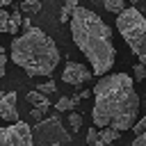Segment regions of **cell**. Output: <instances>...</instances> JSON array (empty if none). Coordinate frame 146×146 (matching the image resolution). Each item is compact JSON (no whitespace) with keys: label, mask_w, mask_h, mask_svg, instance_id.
I'll return each instance as SVG.
<instances>
[{"label":"cell","mask_w":146,"mask_h":146,"mask_svg":"<svg viewBox=\"0 0 146 146\" xmlns=\"http://www.w3.org/2000/svg\"><path fill=\"white\" fill-rule=\"evenodd\" d=\"M11 62L21 66L30 78L34 75H50L59 64V50L55 41L41 32L39 27H27L21 36L16 34L9 43Z\"/></svg>","instance_id":"obj_3"},{"label":"cell","mask_w":146,"mask_h":146,"mask_svg":"<svg viewBox=\"0 0 146 146\" xmlns=\"http://www.w3.org/2000/svg\"><path fill=\"white\" fill-rule=\"evenodd\" d=\"M71 34L80 52L91 62V73L94 75H105L114 66L116 59V48L112 43V30L110 25L91 9L87 7H75L68 18Z\"/></svg>","instance_id":"obj_2"},{"label":"cell","mask_w":146,"mask_h":146,"mask_svg":"<svg viewBox=\"0 0 146 146\" xmlns=\"http://www.w3.org/2000/svg\"><path fill=\"white\" fill-rule=\"evenodd\" d=\"M34 123H36L32 130L34 144H39V146H66L71 141V135L66 132L59 116H43Z\"/></svg>","instance_id":"obj_5"},{"label":"cell","mask_w":146,"mask_h":146,"mask_svg":"<svg viewBox=\"0 0 146 146\" xmlns=\"http://www.w3.org/2000/svg\"><path fill=\"white\" fill-rule=\"evenodd\" d=\"M0 119H5L9 123L18 121V94L16 91L0 94Z\"/></svg>","instance_id":"obj_8"},{"label":"cell","mask_w":146,"mask_h":146,"mask_svg":"<svg viewBox=\"0 0 146 146\" xmlns=\"http://www.w3.org/2000/svg\"><path fill=\"white\" fill-rule=\"evenodd\" d=\"M0 146H34L32 128L25 121H14L7 128H0Z\"/></svg>","instance_id":"obj_6"},{"label":"cell","mask_w":146,"mask_h":146,"mask_svg":"<svg viewBox=\"0 0 146 146\" xmlns=\"http://www.w3.org/2000/svg\"><path fill=\"white\" fill-rule=\"evenodd\" d=\"M87 146H89V144H87Z\"/></svg>","instance_id":"obj_28"},{"label":"cell","mask_w":146,"mask_h":146,"mask_svg":"<svg viewBox=\"0 0 146 146\" xmlns=\"http://www.w3.org/2000/svg\"><path fill=\"white\" fill-rule=\"evenodd\" d=\"M132 130H135V135H141L144 130H146V119L141 116V119H137L135 123H132Z\"/></svg>","instance_id":"obj_21"},{"label":"cell","mask_w":146,"mask_h":146,"mask_svg":"<svg viewBox=\"0 0 146 146\" xmlns=\"http://www.w3.org/2000/svg\"><path fill=\"white\" fill-rule=\"evenodd\" d=\"M121 137V130H116V128H112V125H103V130H98V139L107 146V144H112V141H116Z\"/></svg>","instance_id":"obj_10"},{"label":"cell","mask_w":146,"mask_h":146,"mask_svg":"<svg viewBox=\"0 0 146 146\" xmlns=\"http://www.w3.org/2000/svg\"><path fill=\"white\" fill-rule=\"evenodd\" d=\"M66 121H68V125H71V130H73V132H78V130L82 128V116H80L78 112H73V110L66 114Z\"/></svg>","instance_id":"obj_14"},{"label":"cell","mask_w":146,"mask_h":146,"mask_svg":"<svg viewBox=\"0 0 146 146\" xmlns=\"http://www.w3.org/2000/svg\"><path fill=\"white\" fill-rule=\"evenodd\" d=\"M89 146H105V144H103L100 139H96V141H94V144H89Z\"/></svg>","instance_id":"obj_26"},{"label":"cell","mask_w":146,"mask_h":146,"mask_svg":"<svg viewBox=\"0 0 146 146\" xmlns=\"http://www.w3.org/2000/svg\"><path fill=\"white\" fill-rule=\"evenodd\" d=\"M139 114V94L135 80L128 73L100 75L94 84V125H112L116 130H130Z\"/></svg>","instance_id":"obj_1"},{"label":"cell","mask_w":146,"mask_h":146,"mask_svg":"<svg viewBox=\"0 0 146 146\" xmlns=\"http://www.w3.org/2000/svg\"><path fill=\"white\" fill-rule=\"evenodd\" d=\"M132 146H146V135L141 132V135H137L135 137V141H132Z\"/></svg>","instance_id":"obj_24"},{"label":"cell","mask_w":146,"mask_h":146,"mask_svg":"<svg viewBox=\"0 0 146 146\" xmlns=\"http://www.w3.org/2000/svg\"><path fill=\"white\" fill-rule=\"evenodd\" d=\"M130 2H132V5H137V2H139V0H130Z\"/></svg>","instance_id":"obj_27"},{"label":"cell","mask_w":146,"mask_h":146,"mask_svg":"<svg viewBox=\"0 0 146 146\" xmlns=\"http://www.w3.org/2000/svg\"><path fill=\"white\" fill-rule=\"evenodd\" d=\"M55 89H57V87H55V80H50V82H43V84H39V87H36V91H39V94H43V96H50V94H55Z\"/></svg>","instance_id":"obj_18"},{"label":"cell","mask_w":146,"mask_h":146,"mask_svg":"<svg viewBox=\"0 0 146 146\" xmlns=\"http://www.w3.org/2000/svg\"><path fill=\"white\" fill-rule=\"evenodd\" d=\"M132 73H135V80H146V68H144L141 62L135 64V71H132Z\"/></svg>","instance_id":"obj_19"},{"label":"cell","mask_w":146,"mask_h":146,"mask_svg":"<svg viewBox=\"0 0 146 146\" xmlns=\"http://www.w3.org/2000/svg\"><path fill=\"white\" fill-rule=\"evenodd\" d=\"M7 18H9V11L5 7H0V34L7 32Z\"/></svg>","instance_id":"obj_20"},{"label":"cell","mask_w":146,"mask_h":146,"mask_svg":"<svg viewBox=\"0 0 146 146\" xmlns=\"http://www.w3.org/2000/svg\"><path fill=\"white\" fill-rule=\"evenodd\" d=\"M50 110V100H46V103H39V105H32V112H30V116L34 119V121H39V119H43L46 116V112Z\"/></svg>","instance_id":"obj_12"},{"label":"cell","mask_w":146,"mask_h":146,"mask_svg":"<svg viewBox=\"0 0 146 146\" xmlns=\"http://www.w3.org/2000/svg\"><path fill=\"white\" fill-rule=\"evenodd\" d=\"M25 100H27L30 105H39V103H46V100H48V96H43V94H39V91L34 89V91H30V94L25 96Z\"/></svg>","instance_id":"obj_17"},{"label":"cell","mask_w":146,"mask_h":146,"mask_svg":"<svg viewBox=\"0 0 146 146\" xmlns=\"http://www.w3.org/2000/svg\"><path fill=\"white\" fill-rule=\"evenodd\" d=\"M78 103H80L78 96H62V98L55 103V110H57V112H71V110L78 107Z\"/></svg>","instance_id":"obj_9"},{"label":"cell","mask_w":146,"mask_h":146,"mask_svg":"<svg viewBox=\"0 0 146 146\" xmlns=\"http://www.w3.org/2000/svg\"><path fill=\"white\" fill-rule=\"evenodd\" d=\"M103 7L112 14H119L123 7H125V0H103Z\"/></svg>","instance_id":"obj_15"},{"label":"cell","mask_w":146,"mask_h":146,"mask_svg":"<svg viewBox=\"0 0 146 146\" xmlns=\"http://www.w3.org/2000/svg\"><path fill=\"white\" fill-rule=\"evenodd\" d=\"M21 23H23L21 11H18V9H16V11H11V14H9V18H7V32H9V34H18Z\"/></svg>","instance_id":"obj_11"},{"label":"cell","mask_w":146,"mask_h":146,"mask_svg":"<svg viewBox=\"0 0 146 146\" xmlns=\"http://www.w3.org/2000/svg\"><path fill=\"white\" fill-rule=\"evenodd\" d=\"M14 0H0V7H7V5H11Z\"/></svg>","instance_id":"obj_25"},{"label":"cell","mask_w":146,"mask_h":146,"mask_svg":"<svg viewBox=\"0 0 146 146\" xmlns=\"http://www.w3.org/2000/svg\"><path fill=\"white\" fill-rule=\"evenodd\" d=\"M18 2H21L18 11H25V14H36L41 9V2L39 0H18Z\"/></svg>","instance_id":"obj_13"},{"label":"cell","mask_w":146,"mask_h":146,"mask_svg":"<svg viewBox=\"0 0 146 146\" xmlns=\"http://www.w3.org/2000/svg\"><path fill=\"white\" fill-rule=\"evenodd\" d=\"M5 73H7V55L0 52V78H5Z\"/></svg>","instance_id":"obj_23"},{"label":"cell","mask_w":146,"mask_h":146,"mask_svg":"<svg viewBox=\"0 0 146 146\" xmlns=\"http://www.w3.org/2000/svg\"><path fill=\"white\" fill-rule=\"evenodd\" d=\"M96 139H98V130L96 128H89L87 130V144H94Z\"/></svg>","instance_id":"obj_22"},{"label":"cell","mask_w":146,"mask_h":146,"mask_svg":"<svg viewBox=\"0 0 146 146\" xmlns=\"http://www.w3.org/2000/svg\"><path fill=\"white\" fill-rule=\"evenodd\" d=\"M62 80H64L66 84H73V87H78V84H82V82L91 80V71H89L84 64H80V62H68V64L64 66Z\"/></svg>","instance_id":"obj_7"},{"label":"cell","mask_w":146,"mask_h":146,"mask_svg":"<svg viewBox=\"0 0 146 146\" xmlns=\"http://www.w3.org/2000/svg\"><path fill=\"white\" fill-rule=\"evenodd\" d=\"M75 7H78V0H64V9H62V16H59V18L66 23V21L71 18V11H73Z\"/></svg>","instance_id":"obj_16"},{"label":"cell","mask_w":146,"mask_h":146,"mask_svg":"<svg viewBox=\"0 0 146 146\" xmlns=\"http://www.w3.org/2000/svg\"><path fill=\"white\" fill-rule=\"evenodd\" d=\"M116 30L128 41L132 55L146 64V18L139 14L137 7H123L116 14Z\"/></svg>","instance_id":"obj_4"}]
</instances>
